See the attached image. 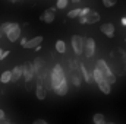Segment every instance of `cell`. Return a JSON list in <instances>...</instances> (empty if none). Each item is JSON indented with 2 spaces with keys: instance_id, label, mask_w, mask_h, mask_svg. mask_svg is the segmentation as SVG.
<instances>
[{
  "instance_id": "36",
  "label": "cell",
  "mask_w": 126,
  "mask_h": 124,
  "mask_svg": "<svg viewBox=\"0 0 126 124\" xmlns=\"http://www.w3.org/2000/svg\"><path fill=\"white\" fill-rule=\"evenodd\" d=\"M106 124H116V123H111V121H110V123H106Z\"/></svg>"
},
{
  "instance_id": "32",
  "label": "cell",
  "mask_w": 126,
  "mask_h": 124,
  "mask_svg": "<svg viewBox=\"0 0 126 124\" xmlns=\"http://www.w3.org/2000/svg\"><path fill=\"white\" fill-rule=\"evenodd\" d=\"M120 24H122L123 26H126V16H125V18H122V19H120Z\"/></svg>"
},
{
  "instance_id": "20",
  "label": "cell",
  "mask_w": 126,
  "mask_h": 124,
  "mask_svg": "<svg viewBox=\"0 0 126 124\" xmlns=\"http://www.w3.org/2000/svg\"><path fill=\"white\" fill-rule=\"evenodd\" d=\"M93 123L94 124H106V117L101 114V112H95L94 115H93Z\"/></svg>"
},
{
  "instance_id": "19",
  "label": "cell",
  "mask_w": 126,
  "mask_h": 124,
  "mask_svg": "<svg viewBox=\"0 0 126 124\" xmlns=\"http://www.w3.org/2000/svg\"><path fill=\"white\" fill-rule=\"evenodd\" d=\"M91 76H93V80H94L95 83H98V82H101V80H104V76H103V73L94 67V70H93V73H91Z\"/></svg>"
},
{
  "instance_id": "23",
  "label": "cell",
  "mask_w": 126,
  "mask_h": 124,
  "mask_svg": "<svg viewBox=\"0 0 126 124\" xmlns=\"http://www.w3.org/2000/svg\"><path fill=\"white\" fill-rule=\"evenodd\" d=\"M12 25H13V22H3V24L0 25V32H1V34H6V32L10 29Z\"/></svg>"
},
{
  "instance_id": "30",
  "label": "cell",
  "mask_w": 126,
  "mask_h": 124,
  "mask_svg": "<svg viewBox=\"0 0 126 124\" xmlns=\"http://www.w3.org/2000/svg\"><path fill=\"white\" fill-rule=\"evenodd\" d=\"M19 39H21V45H22V47L25 48V44H27V41H28V38H25V37H24V38H19Z\"/></svg>"
},
{
  "instance_id": "8",
  "label": "cell",
  "mask_w": 126,
  "mask_h": 124,
  "mask_svg": "<svg viewBox=\"0 0 126 124\" xmlns=\"http://www.w3.org/2000/svg\"><path fill=\"white\" fill-rule=\"evenodd\" d=\"M100 31L103 32L107 38H113L116 29H114V25H113L111 22H107V24H103V25L100 26Z\"/></svg>"
},
{
  "instance_id": "38",
  "label": "cell",
  "mask_w": 126,
  "mask_h": 124,
  "mask_svg": "<svg viewBox=\"0 0 126 124\" xmlns=\"http://www.w3.org/2000/svg\"><path fill=\"white\" fill-rule=\"evenodd\" d=\"M4 124H12V123H4Z\"/></svg>"
},
{
  "instance_id": "27",
  "label": "cell",
  "mask_w": 126,
  "mask_h": 124,
  "mask_svg": "<svg viewBox=\"0 0 126 124\" xmlns=\"http://www.w3.org/2000/svg\"><path fill=\"white\" fill-rule=\"evenodd\" d=\"M78 18H79V24H81V25H85V24H87V18H85V16L79 15Z\"/></svg>"
},
{
  "instance_id": "24",
  "label": "cell",
  "mask_w": 126,
  "mask_h": 124,
  "mask_svg": "<svg viewBox=\"0 0 126 124\" xmlns=\"http://www.w3.org/2000/svg\"><path fill=\"white\" fill-rule=\"evenodd\" d=\"M69 4V0H57V3H56V9L57 10H62L64 9L66 6Z\"/></svg>"
},
{
  "instance_id": "12",
  "label": "cell",
  "mask_w": 126,
  "mask_h": 124,
  "mask_svg": "<svg viewBox=\"0 0 126 124\" xmlns=\"http://www.w3.org/2000/svg\"><path fill=\"white\" fill-rule=\"evenodd\" d=\"M85 18H87V25H94V24H97L101 19L100 18V13L95 12V10H90V13L85 15Z\"/></svg>"
},
{
  "instance_id": "5",
  "label": "cell",
  "mask_w": 126,
  "mask_h": 124,
  "mask_svg": "<svg viewBox=\"0 0 126 124\" xmlns=\"http://www.w3.org/2000/svg\"><path fill=\"white\" fill-rule=\"evenodd\" d=\"M82 54H85L87 59L94 57V54H95V41H94V38H91V37L84 38V51H82Z\"/></svg>"
},
{
  "instance_id": "39",
  "label": "cell",
  "mask_w": 126,
  "mask_h": 124,
  "mask_svg": "<svg viewBox=\"0 0 126 124\" xmlns=\"http://www.w3.org/2000/svg\"><path fill=\"white\" fill-rule=\"evenodd\" d=\"M125 42H126V39H125Z\"/></svg>"
},
{
  "instance_id": "7",
  "label": "cell",
  "mask_w": 126,
  "mask_h": 124,
  "mask_svg": "<svg viewBox=\"0 0 126 124\" xmlns=\"http://www.w3.org/2000/svg\"><path fill=\"white\" fill-rule=\"evenodd\" d=\"M56 10H57L56 7H48V9H46V10L41 13L40 21L44 22V24H53L54 19H56Z\"/></svg>"
},
{
  "instance_id": "33",
  "label": "cell",
  "mask_w": 126,
  "mask_h": 124,
  "mask_svg": "<svg viewBox=\"0 0 126 124\" xmlns=\"http://www.w3.org/2000/svg\"><path fill=\"white\" fill-rule=\"evenodd\" d=\"M70 1L75 3V4H79V3H81V0H70Z\"/></svg>"
},
{
  "instance_id": "29",
  "label": "cell",
  "mask_w": 126,
  "mask_h": 124,
  "mask_svg": "<svg viewBox=\"0 0 126 124\" xmlns=\"http://www.w3.org/2000/svg\"><path fill=\"white\" fill-rule=\"evenodd\" d=\"M7 56H9V51L6 50V51H3V53H1V56H0V60H4Z\"/></svg>"
},
{
  "instance_id": "9",
  "label": "cell",
  "mask_w": 126,
  "mask_h": 124,
  "mask_svg": "<svg viewBox=\"0 0 126 124\" xmlns=\"http://www.w3.org/2000/svg\"><path fill=\"white\" fill-rule=\"evenodd\" d=\"M35 96H37V99H40V101L46 99V96H47V88L44 86L43 82H38V83L35 85Z\"/></svg>"
},
{
  "instance_id": "25",
  "label": "cell",
  "mask_w": 126,
  "mask_h": 124,
  "mask_svg": "<svg viewBox=\"0 0 126 124\" xmlns=\"http://www.w3.org/2000/svg\"><path fill=\"white\" fill-rule=\"evenodd\" d=\"M116 3H117V0H103L104 7H107V9H110V7H113V6H116Z\"/></svg>"
},
{
  "instance_id": "4",
  "label": "cell",
  "mask_w": 126,
  "mask_h": 124,
  "mask_svg": "<svg viewBox=\"0 0 126 124\" xmlns=\"http://www.w3.org/2000/svg\"><path fill=\"white\" fill-rule=\"evenodd\" d=\"M6 37H7V39L10 41V42H16L19 38H21V35H22V26L19 25V24H15L13 22V25L10 26V29L4 34Z\"/></svg>"
},
{
  "instance_id": "14",
  "label": "cell",
  "mask_w": 126,
  "mask_h": 124,
  "mask_svg": "<svg viewBox=\"0 0 126 124\" xmlns=\"http://www.w3.org/2000/svg\"><path fill=\"white\" fill-rule=\"evenodd\" d=\"M79 70L82 73L84 80H87V83H93V76H91V73L88 72V69H87V66L84 63H79Z\"/></svg>"
},
{
  "instance_id": "40",
  "label": "cell",
  "mask_w": 126,
  "mask_h": 124,
  "mask_svg": "<svg viewBox=\"0 0 126 124\" xmlns=\"http://www.w3.org/2000/svg\"><path fill=\"white\" fill-rule=\"evenodd\" d=\"M125 62H126V59H125Z\"/></svg>"
},
{
  "instance_id": "31",
  "label": "cell",
  "mask_w": 126,
  "mask_h": 124,
  "mask_svg": "<svg viewBox=\"0 0 126 124\" xmlns=\"http://www.w3.org/2000/svg\"><path fill=\"white\" fill-rule=\"evenodd\" d=\"M4 118H6V114H4V111H3V110H0V121H1V120H4Z\"/></svg>"
},
{
  "instance_id": "16",
  "label": "cell",
  "mask_w": 126,
  "mask_h": 124,
  "mask_svg": "<svg viewBox=\"0 0 126 124\" xmlns=\"http://www.w3.org/2000/svg\"><path fill=\"white\" fill-rule=\"evenodd\" d=\"M10 72H12V80L16 82L22 77V66H15Z\"/></svg>"
},
{
  "instance_id": "3",
  "label": "cell",
  "mask_w": 126,
  "mask_h": 124,
  "mask_svg": "<svg viewBox=\"0 0 126 124\" xmlns=\"http://www.w3.org/2000/svg\"><path fill=\"white\" fill-rule=\"evenodd\" d=\"M70 45H72V50H73V53L76 56H82V51H84V37H81V35H72Z\"/></svg>"
},
{
  "instance_id": "18",
  "label": "cell",
  "mask_w": 126,
  "mask_h": 124,
  "mask_svg": "<svg viewBox=\"0 0 126 124\" xmlns=\"http://www.w3.org/2000/svg\"><path fill=\"white\" fill-rule=\"evenodd\" d=\"M54 47H56V51H57L59 54H64V53H66V42H64L63 39H57Z\"/></svg>"
},
{
  "instance_id": "35",
  "label": "cell",
  "mask_w": 126,
  "mask_h": 124,
  "mask_svg": "<svg viewBox=\"0 0 126 124\" xmlns=\"http://www.w3.org/2000/svg\"><path fill=\"white\" fill-rule=\"evenodd\" d=\"M1 53H3V50H1V48H0V56H1Z\"/></svg>"
},
{
  "instance_id": "28",
  "label": "cell",
  "mask_w": 126,
  "mask_h": 124,
  "mask_svg": "<svg viewBox=\"0 0 126 124\" xmlns=\"http://www.w3.org/2000/svg\"><path fill=\"white\" fill-rule=\"evenodd\" d=\"M32 124H48V123H47L46 120H43V118H38V120H35Z\"/></svg>"
},
{
  "instance_id": "17",
  "label": "cell",
  "mask_w": 126,
  "mask_h": 124,
  "mask_svg": "<svg viewBox=\"0 0 126 124\" xmlns=\"http://www.w3.org/2000/svg\"><path fill=\"white\" fill-rule=\"evenodd\" d=\"M0 82H1L3 85L12 82V72H10V70H4V72L0 74Z\"/></svg>"
},
{
  "instance_id": "6",
  "label": "cell",
  "mask_w": 126,
  "mask_h": 124,
  "mask_svg": "<svg viewBox=\"0 0 126 124\" xmlns=\"http://www.w3.org/2000/svg\"><path fill=\"white\" fill-rule=\"evenodd\" d=\"M22 77H24V80H25L27 85L35 79V72H34L32 63H25V64H22Z\"/></svg>"
},
{
  "instance_id": "21",
  "label": "cell",
  "mask_w": 126,
  "mask_h": 124,
  "mask_svg": "<svg viewBox=\"0 0 126 124\" xmlns=\"http://www.w3.org/2000/svg\"><path fill=\"white\" fill-rule=\"evenodd\" d=\"M81 82H82V80H81V76H79L76 72H73V73H72V83H73L76 88H79V86H81Z\"/></svg>"
},
{
  "instance_id": "37",
  "label": "cell",
  "mask_w": 126,
  "mask_h": 124,
  "mask_svg": "<svg viewBox=\"0 0 126 124\" xmlns=\"http://www.w3.org/2000/svg\"><path fill=\"white\" fill-rule=\"evenodd\" d=\"M1 35H3V34H1V32H0V38H1Z\"/></svg>"
},
{
  "instance_id": "13",
  "label": "cell",
  "mask_w": 126,
  "mask_h": 124,
  "mask_svg": "<svg viewBox=\"0 0 126 124\" xmlns=\"http://www.w3.org/2000/svg\"><path fill=\"white\" fill-rule=\"evenodd\" d=\"M32 67H34V72H35V77L44 70V60L43 59H40V57H37L34 62H32Z\"/></svg>"
},
{
  "instance_id": "10",
  "label": "cell",
  "mask_w": 126,
  "mask_h": 124,
  "mask_svg": "<svg viewBox=\"0 0 126 124\" xmlns=\"http://www.w3.org/2000/svg\"><path fill=\"white\" fill-rule=\"evenodd\" d=\"M53 91H54L56 95H59V96H64V95L67 93V79L64 77L62 82L57 85V86H54V88H53Z\"/></svg>"
},
{
  "instance_id": "1",
  "label": "cell",
  "mask_w": 126,
  "mask_h": 124,
  "mask_svg": "<svg viewBox=\"0 0 126 124\" xmlns=\"http://www.w3.org/2000/svg\"><path fill=\"white\" fill-rule=\"evenodd\" d=\"M95 67L103 73V76H104V80H107L110 85H113V83H116V74L111 72V69H110V66L107 64V63L104 62L103 59H100V60H97L95 63Z\"/></svg>"
},
{
  "instance_id": "34",
  "label": "cell",
  "mask_w": 126,
  "mask_h": 124,
  "mask_svg": "<svg viewBox=\"0 0 126 124\" xmlns=\"http://www.w3.org/2000/svg\"><path fill=\"white\" fill-rule=\"evenodd\" d=\"M10 1H13V3H16V1H19V0H10Z\"/></svg>"
},
{
  "instance_id": "22",
  "label": "cell",
  "mask_w": 126,
  "mask_h": 124,
  "mask_svg": "<svg viewBox=\"0 0 126 124\" xmlns=\"http://www.w3.org/2000/svg\"><path fill=\"white\" fill-rule=\"evenodd\" d=\"M79 15H81V7H76V9L67 12V18H69V19H75V18H78Z\"/></svg>"
},
{
  "instance_id": "11",
  "label": "cell",
  "mask_w": 126,
  "mask_h": 124,
  "mask_svg": "<svg viewBox=\"0 0 126 124\" xmlns=\"http://www.w3.org/2000/svg\"><path fill=\"white\" fill-rule=\"evenodd\" d=\"M44 41V37L43 35H37V37H34L31 39H28L27 41V44H25V48H35L37 45H41V42Z\"/></svg>"
},
{
  "instance_id": "2",
  "label": "cell",
  "mask_w": 126,
  "mask_h": 124,
  "mask_svg": "<svg viewBox=\"0 0 126 124\" xmlns=\"http://www.w3.org/2000/svg\"><path fill=\"white\" fill-rule=\"evenodd\" d=\"M64 77H66V74H64V70H63L62 64H59V63H57V64H54V67L51 69V72H50V74H48L51 89H53L54 86H57L63 79H64Z\"/></svg>"
},
{
  "instance_id": "15",
  "label": "cell",
  "mask_w": 126,
  "mask_h": 124,
  "mask_svg": "<svg viewBox=\"0 0 126 124\" xmlns=\"http://www.w3.org/2000/svg\"><path fill=\"white\" fill-rule=\"evenodd\" d=\"M97 85H98L100 91L104 93V95H110V93H111V85H110L107 80H101V82H98Z\"/></svg>"
},
{
  "instance_id": "26",
  "label": "cell",
  "mask_w": 126,
  "mask_h": 124,
  "mask_svg": "<svg viewBox=\"0 0 126 124\" xmlns=\"http://www.w3.org/2000/svg\"><path fill=\"white\" fill-rule=\"evenodd\" d=\"M90 10H91L90 7H82V9H81V15H82V16H85L87 13H90Z\"/></svg>"
}]
</instances>
